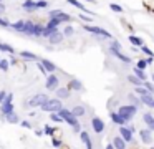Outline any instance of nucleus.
<instances>
[{"label":"nucleus","instance_id":"obj_11","mask_svg":"<svg viewBox=\"0 0 154 149\" xmlns=\"http://www.w3.org/2000/svg\"><path fill=\"white\" fill-rule=\"evenodd\" d=\"M42 65H43V68L47 70V73H53L55 70H57V65L55 63H51L50 60H47V58H42Z\"/></svg>","mask_w":154,"mask_h":149},{"label":"nucleus","instance_id":"obj_7","mask_svg":"<svg viewBox=\"0 0 154 149\" xmlns=\"http://www.w3.org/2000/svg\"><path fill=\"white\" fill-rule=\"evenodd\" d=\"M48 17H50V18H58L60 22H70L71 20V17L68 15V13L61 12V10H50V12H48Z\"/></svg>","mask_w":154,"mask_h":149},{"label":"nucleus","instance_id":"obj_55","mask_svg":"<svg viewBox=\"0 0 154 149\" xmlns=\"http://www.w3.org/2000/svg\"><path fill=\"white\" fill-rule=\"evenodd\" d=\"M2 2H4V0H0V3H2Z\"/></svg>","mask_w":154,"mask_h":149},{"label":"nucleus","instance_id":"obj_46","mask_svg":"<svg viewBox=\"0 0 154 149\" xmlns=\"http://www.w3.org/2000/svg\"><path fill=\"white\" fill-rule=\"evenodd\" d=\"M80 18L83 20V22H91V18H90L88 15H85V13H81V15H80Z\"/></svg>","mask_w":154,"mask_h":149},{"label":"nucleus","instance_id":"obj_9","mask_svg":"<svg viewBox=\"0 0 154 149\" xmlns=\"http://www.w3.org/2000/svg\"><path fill=\"white\" fill-rule=\"evenodd\" d=\"M91 126H93V129H94V132H103V129H104V123L101 121L100 118H93L91 119Z\"/></svg>","mask_w":154,"mask_h":149},{"label":"nucleus","instance_id":"obj_17","mask_svg":"<svg viewBox=\"0 0 154 149\" xmlns=\"http://www.w3.org/2000/svg\"><path fill=\"white\" fill-rule=\"evenodd\" d=\"M22 7H23V8L27 10V12H33V10H37V8H38V7H37V2H33V0H25Z\"/></svg>","mask_w":154,"mask_h":149},{"label":"nucleus","instance_id":"obj_50","mask_svg":"<svg viewBox=\"0 0 154 149\" xmlns=\"http://www.w3.org/2000/svg\"><path fill=\"white\" fill-rule=\"evenodd\" d=\"M0 13H5V5L4 3H0Z\"/></svg>","mask_w":154,"mask_h":149},{"label":"nucleus","instance_id":"obj_12","mask_svg":"<svg viewBox=\"0 0 154 149\" xmlns=\"http://www.w3.org/2000/svg\"><path fill=\"white\" fill-rule=\"evenodd\" d=\"M68 89H75V91H83V85H81V81L80 79H71L70 83H68V86H66Z\"/></svg>","mask_w":154,"mask_h":149},{"label":"nucleus","instance_id":"obj_8","mask_svg":"<svg viewBox=\"0 0 154 149\" xmlns=\"http://www.w3.org/2000/svg\"><path fill=\"white\" fill-rule=\"evenodd\" d=\"M58 85H60V81H58V78L55 75H48L47 76V83H45V86H47L48 91H57Z\"/></svg>","mask_w":154,"mask_h":149},{"label":"nucleus","instance_id":"obj_53","mask_svg":"<svg viewBox=\"0 0 154 149\" xmlns=\"http://www.w3.org/2000/svg\"><path fill=\"white\" fill-rule=\"evenodd\" d=\"M88 2H94V0H88Z\"/></svg>","mask_w":154,"mask_h":149},{"label":"nucleus","instance_id":"obj_25","mask_svg":"<svg viewBox=\"0 0 154 149\" xmlns=\"http://www.w3.org/2000/svg\"><path fill=\"white\" fill-rule=\"evenodd\" d=\"M128 81L133 83L134 86H144V81H141V79L137 78V76H134V75H129V76H128Z\"/></svg>","mask_w":154,"mask_h":149},{"label":"nucleus","instance_id":"obj_1","mask_svg":"<svg viewBox=\"0 0 154 149\" xmlns=\"http://www.w3.org/2000/svg\"><path fill=\"white\" fill-rule=\"evenodd\" d=\"M58 114H60L61 118H63V121H65V123H68V124H70L71 128H73V131H75V132H81V131H80V128H81V126H80V123H78L76 116H75L73 113L70 111V109L63 108L60 113H58Z\"/></svg>","mask_w":154,"mask_h":149},{"label":"nucleus","instance_id":"obj_35","mask_svg":"<svg viewBox=\"0 0 154 149\" xmlns=\"http://www.w3.org/2000/svg\"><path fill=\"white\" fill-rule=\"evenodd\" d=\"M60 23H61V22H60L58 18H50V22H48V25H47V26H48V28H57V26L60 25Z\"/></svg>","mask_w":154,"mask_h":149},{"label":"nucleus","instance_id":"obj_13","mask_svg":"<svg viewBox=\"0 0 154 149\" xmlns=\"http://www.w3.org/2000/svg\"><path fill=\"white\" fill-rule=\"evenodd\" d=\"M63 36H65V35H63L61 32H57V33H53V35L48 38V42H50L51 45H58V43L63 42Z\"/></svg>","mask_w":154,"mask_h":149},{"label":"nucleus","instance_id":"obj_23","mask_svg":"<svg viewBox=\"0 0 154 149\" xmlns=\"http://www.w3.org/2000/svg\"><path fill=\"white\" fill-rule=\"evenodd\" d=\"M68 3L73 7H76V8H80L81 12H88V8H85V5L80 2V0H68ZM88 15H90V12H88Z\"/></svg>","mask_w":154,"mask_h":149},{"label":"nucleus","instance_id":"obj_29","mask_svg":"<svg viewBox=\"0 0 154 149\" xmlns=\"http://www.w3.org/2000/svg\"><path fill=\"white\" fill-rule=\"evenodd\" d=\"M7 118V121L10 123V124H17V123H20V119H18V116H17V113H12V114H8V116H5Z\"/></svg>","mask_w":154,"mask_h":149},{"label":"nucleus","instance_id":"obj_52","mask_svg":"<svg viewBox=\"0 0 154 149\" xmlns=\"http://www.w3.org/2000/svg\"><path fill=\"white\" fill-rule=\"evenodd\" d=\"M106 149H114V146H113V144H108V146H106Z\"/></svg>","mask_w":154,"mask_h":149},{"label":"nucleus","instance_id":"obj_39","mask_svg":"<svg viewBox=\"0 0 154 149\" xmlns=\"http://www.w3.org/2000/svg\"><path fill=\"white\" fill-rule=\"evenodd\" d=\"M73 33H75V30H73V26H71V25H66V26H65V30H63V35H65V36H71Z\"/></svg>","mask_w":154,"mask_h":149},{"label":"nucleus","instance_id":"obj_15","mask_svg":"<svg viewBox=\"0 0 154 149\" xmlns=\"http://www.w3.org/2000/svg\"><path fill=\"white\" fill-rule=\"evenodd\" d=\"M80 138H81V141L86 144V149H93V146H91V139H90V134H88L86 131H81V132H80Z\"/></svg>","mask_w":154,"mask_h":149},{"label":"nucleus","instance_id":"obj_44","mask_svg":"<svg viewBox=\"0 0 154 149\" xmlns=\"http://www.w3.org/2000/svg\"><path fill=\"white\" fill-rule=\"evenodd\" d=\"M0 26H4V28H10L12 23L7 22V20H4V18H0Z\"/></svg>","mask_w":154,"mask_h":149},{"label":"nucleus","instance_id":"obj_21","mask_svg":"<svg viewBox=\"0 0 154 149\" xmlns=\"http://www.w3.org/2000/svg\"><path fill=\"white\" fill-rule=\"evenodd\" d=\"M128 38H129V42L133 43L134 46H139V48H141V46L144 45L143 38H139V36H136V35H129V36H128Z\"/></svg>","mask_w":154,"mask_h":149},{"label":"nucleus","instance_id":"obj_10","mask_svg":"<svg viewBox=\"0 0 154 149\" xmlns=\"http://www.w3.org/2000/svg\"><path fill=\"white\" fill-rule=\"evenodd\" d=\"M119 134H121V138H123L126 142L133 141V132L129 131V128H123V126H121V128H119Z\"/></svg>","mask_w":154,"mask_h":149},{"label":"nucleus","instance_id":"obj_33","mask_svg":"<svg viewBox=\"0 0 154 149\" xmlns=\"http://www.w3.org/2000/svg\"><path fill=\"white\" fill-rule=\"evenodd\" d=\"M143 119H144V123H146V124L149 126V128L154 124V116H152V114H149V113H147V114H144V118H143Z\"/></svg>","mask_w":154,"mask_h":149},{"label":"nucleus","instance_id":"obj_37","mask_svg":"<svg viewBox=\"0 0 154 149\" xmlns=\"http://www.w3.org/2000/svg\"><path fill=\"white\" fill-rule=\"evenodd\" d=\"M136 93H137L139 96H147V95H151V93L147 91V89L144 88V86H137V88H136Z\"/></svg>","mask_w":154,"mask_h":149},{"label":"nucleus","instance_id":"obj_41","mask_svg":"<svg viewBox=\"0 0 154 149\" xmlns=\"http://www.w3.org/2000/svg\"><path fill=\"white\" fill-rule=\"evenodd\" d=\"M147 66V63H146V58H141L139 61H137V65H136V68H139V70H143L144 71V68Z\"/></svg>","mask_w":154,"mask_h":149},{"label":"nucleus","instance_id":"obj_51","mask_svg":"<svg viewBox=\"0 0 154 149\" xmlns=\"http://www.w3.org/2000/svg\"><path fill=\"white\" fill-rule=\"evenodd\" d=\"M152 61H154V58H146V63H147V65H151Z\"/></svg>","mask_w":154,"mask_h":149},{"label":"nucleus","instance_id":"obj_49","mask_svg":"<svg viewBox=\"0 0 154 149\" xmlns=\"http://www.w3.org/2000/svg\"><path fill=\"white\" fill-rule=\"evenodd\" d=\"M22 126H23V128H32V124L28 121H22Z\"/></svg>","mask_w":154,"mask_h":149},{"label":"nucleus","instance_id":"obj_38","mask_svg":"<svg viewBox=\"0 0 154 149\" xmlns=\"http://www.w3.org/2000/svg\"><path fill=\"white\" fill-rule=\"evenodd\" d=\"M55 131H57V129H55L53 128V126H45V129H43V132H45V134H47V136H53L55 134Z\"/></svg>","mask_w":154,"mask_h":149},{"label":"nucleus","instance_id":"obj_36","mask_svg":"<svg viewBox=\"0 0 154 149\" xmlns=\"http://www.w3.org/2000/svg\"><path fill=\"white\" fill-rule=\"evenodd\" d=\"M109 8L113 10V12H116V13H123V7L121 5H118V3H109Z\"/></svg>","mask_w":154,"mask_h":149},{"label":"nucleus","instance_id":"obj_30","mask_svg":"<svg viewBox=\"0 0 154 149\" xmlns=\"http://www.w3.org/2000/svg\"><path fill=\"white\" fill-rule=\"evenodd\" d=\"M58 30L57 28H48V26H45V30H43V35L42 36H45V38H50L51 35H53V33H57Z\"/></svg>","mask_w":154,"mask_h":149},{"label":"nucleus","instance_id":"obj_42","mask_svg":"<svg viewBox=\"0 0 154 149\" xmlns=\"http://www.w3.org/2000/svg\"><path fill=\"white\" fill-rule=\"evenodd\" d=\"M144 88H146L147 91H149L151 95H152V93H154V83H149V81H144Z\"/></svg>","mask_w":154,"mask_h":149},{"label":"nucleus","instance_id":"obj_6","mask_svg":"<svg viewBox=\"0 0 154 149\" xmlns=\"http://www.w3.org/2000/svg\"><path fill=\"white\" fill-rule=\"evenodd\" d=\"M85 30L90 33H96V35H101L103 38H111V33L108 30L101 28V26H93V25H85Z\"/></svg>","mask_w":154,"mask_h":149},{"label":"nucleus","instance_id":"obj_32","mask_svg":"<svg viewBox=\"0 0 154 149\" xmlns=\"http://www.w3.org/2000/svg\"><path fill=\"white\" fill-rule=\"evenodd\" d=\"M141 51H143L144 55H147V58H154V51H152L151 48H147L146 45H143V46H141Z\"/></svg>","mask_w":154,"mask_h":149},{"label":"nucleus","instance_id":"obj_48","mask_svg":"<svg viewBox=\"0 0 154 149\" xmlns=\"http://www.w3.org/2000/svg\"><path fill=\"white\" fill-rule=\"evenodd\" d=\"M53 146H55V147H60L61 141H60V139H53Z\"/></svg>","mask_w":154,"mask_h":149},{"label":"nucleus","instance_id":"obj_14","mask_svg":"<svg viewBox=\"0 0 154 149\" xmlns=\"http://www.w3.org/2000/svg\"><path fill=\"white\" fill-rule=\"evenodd\" d=\"M109 118H111V121H113L114 124H119V126H123L124 123H126V121H124V119H123V116H121V114H119V113H118V111H116V113L113 111V113H111V114H109Z\"/></svg>","mask_w":154,"mask_h":149},{"label":"nucleus","instance_id":"obj_24","mask_svg":"<svg viewBox=\"0 0 154 149\" xmlns=\"http://www.w3.org/2000/svg\"><path fill=\"white\" fill-rule=\"evenodd\" d=\"M12 28L17 30V32H22V33H23V30H25V20H18V22L12 23Z\"/></svg>","mask_w":154,"mask_h":149},{"label":"nucleus","instance_id":"obj_18","mask_svg":"<svg viewBox=\"0 0 154 149\" xmlns=\"http://www.w3.org/2000/svg\"><path fill=\"white\" fill-rule=\"evenodd\" d=\"M20 56L22 58H27V60H35V61H42V58L38 55H35V53H30V51H22L20 53Z\"/></svg>","mask_w":154,"mask_h":149},{"label":"nucleus","instance_id":"obj_40","mask_svg":"<svg viewBox=\"0 0 154 149\" xmlns=\"http://www.w3.org/2000/svg\"><path fill=\"white\" fill-rule=\"evenodd\" d=\"M0 70L2 71H8V60H0Z\"/></svg>","mask_w":154,"mask_h":149},{"label":"nucleus","instance_id":"obj_43","mask_svg":"<svg viewBox=\"0 0 154 149\" xmlns=\"http://www.w3.org/2000/svg\"><path fill=\"white\" fill-rule=\"evenodd\" d=\"M50 119H51V121H55V123H65L63 118H61L60 114H50Z\"/></svg>","mask_w":154,"mask_h":149},{"label":"nucleus","instance_id":"obj_4","mask_svg":"<svg viewBox=\"0 0 154 149\" xmlns=\"http://www.w3.org/2000/svg\"><path fill=\"white\" fill-rule=\"evenodd\" d=\"M136 106L134 104H126V106H121L119 109H118V113H119L121 116H123L124 121H129V119L134 118V114H136Z\"/></svg>","mask_w":154,"mask_h":149},{"label":"nucleus","instance_id":"obj_28","mask_svg":"<svg viewBox=\"0 0 154 149\" xmlns=\"http://www.w3.org/2000/svg\"><path fill=\"white\" fill-rule=\"evenodd\" d=\"M113 55H114V56H116V58H119V60H121V61H124V63H128V65H129V63H131V58H129V56H126V55H123V53H121V51H114V53H113Z\"/></svg>","mask_w":154,"mask_h":149},{"label":"nucleus","instance_id":"obj_2","mask_svg":"<svg viewBox=\"0 0 154 149\" xmlns=\"http://www.w3.org/2000/svg\"><path fill=\"white\" fill-rule=\"evenodd\" d=\"M43 30H45V26L37 25V23L30 22V20H25V30H23V33H25V35L42 36V35H43Z\"/></svg>","mask_w":154,"mask_h":149},{"label":"nucleus","instance_id":"obj_16","mask_svg":"<svg viewBox=\"0 0 154 149\" xmlns=\"http://www.w3.org/2000/svg\"><path fill=\"white\" fill-rule=\"evenodd\" d=\"M139 138L143 142H151V129H141Z\"/></svg>","mask_w":154,"mask_h":149},{"label":"nucleus","instance_id":"obj_31","mask_svg":"<svg viewBox=\"0 0 154 149\" xmlns=\"http://www.w3.org/2000/svg\"><path fill=\"white\" fill-rule=\"evenodd\" d=\"M134 76H137L141 81H146V73H144L143 70H139V68H134Z\"/></svg>","mask_w":154,"mask_h":149},{"label":"nucleus","instance_id":"obj_45","mask_svg":"<svg viewBox=\"0 0 154 149\" xmlns=\"http://www.w3.org/2000/svg\"><path fill=\"white\" fill-rule=\"evenodd\" d=\"M37 7H38V8H45V7H48V2L40 0V2H37Z\"/></svg>","mask_w":154,"mask_h":149},{"label":"nucleus","instance_id":"obj_22","mask_svg":"<svg viewBox=\"0 0 154 149\" xmlns=\"http://www.w3.org/2000/svg\"><path fill=\"white\" fill-rule=\"evenodd\" d=\"M141 101H143L146 106H149V108H154V98H152V95L141 96Z\"/></svg>","mask_w":154,"mask_h":149},{"label":"nucleus","instance_id":"obj_54","mask_svg":"<svg viewBox=\"0 0 154 149\" xmlns=\"http://www.w3.org/2000/svg\"><path fill=\"white\" fill-rule=\"evenodd\" d=\"M152 83H154V76H152Z\"/></svg>","mask_w":154,"mask_h":149},{"label":"nucleus","instance_id":"obj_27","mask_svg":"<svg viewBox=\"0 0 154 149\" xmlns=\"http://www.w3.org/2000/svg\"><path fill=\"white\" fill-rule=\"evenodd\" d=\"M109 51H111V53H114V51H121V43L118 42V40H113V42H111V45H109Z\"/></svg>","mask_w":154,"mask_h":149},{"label":"nucleus","instance_id":"obj_34","mask_svg":"<svg viewBox=\"0 0 154 149\" xmlns=\"http://www.w3.org/2000/svg\"><path fill=\"white\" fill-rule=\"evenodd\" d=\"M0 51H8V53H14L15 50L12 48L10 45H7V43H2V42H0Z\"/></svg>","mask_w":154,"mask_h":149},{"label":"nucleus","instance_id":"obj_3","mask_svg":"<svg viewBox=\"0 0 154 149\" xmlns=\"http://www.w3.org/2000/svg\"><path fill=\"white\" fill-rule=\"evenodd\" d=\"M42 109H43V111H48V113H60L61 109H63V106H61V101L58 98H53V99H48V101L42 106Z\"/></svg>","mask_w":154,"mask_h":149},{"label":"nucleus","instance_id":"obj_47","mask_svg":"<svg viewBox=\"0 0 154 149\" xmlns=\"http://www.w3.org/2000/svg\"><path fill=\"white\" fill-rule=\"evenodd\" d=\"M5 98H7V93H5V91H0V103H4Z\"/></svg>","mask_w":154,"mask_h":149},{"label":"nucleus","instance_id":"obj_20","mask_svg":"<svg viewBox=\"0 0 154 149\" xmlns=\"http://www.w3.org/2000/svg\"><path fill=\"white\" fill-rule=\"evenodd\" d=\"M113 146H114V149H124L126 147V141H124L123 138H114L113 139Z\"/></svg>","mask_w":154,"mask_h":149},{"label":"nucleus","instance_id":"obj_19","mask_svg":"<svg viewBox=\"0 0 154 149\" xmlns=\"http://www.w3.org/2000/svg\"><path fill=\"white\" fill-rule=\"evenodd\" d=\"M70 96V89L68 88H58L57 89V98L58 99H66Z\"/></svg>","mask_w":154,"mask_h":149},{"label":"nucleus","instance_id":"obj_26","mask_svg":"<svg viewBox=\"0 0 154 149\" xmlns=\"http://www.w3.org/2000/svg\"><path fill=\"white\" fill-rule=\"evenodd\" d=\"M71 113H73L75 116H83V114H86V109H85V106H75L73 109H71Z\"/></svg>","mask_w":154,"mask_h":149},{"label":"nucleus","instance_id":"obj_5","mask_svg":"<svg viewBox=\"0 0 154 149\" xmlns=\"http://www.w3.org/2000/svg\"><path fill=\"white\" fill-rule=\"evenodd\" d=\"M48 99H50V98H48L47 95H42V93H40V95L32 96V98L28 99L27 104H28V106H32V108H42V106H43L45 103L48 101Z\"/></svg>","mask_w":154,"mask_h":149}]
</instances>
